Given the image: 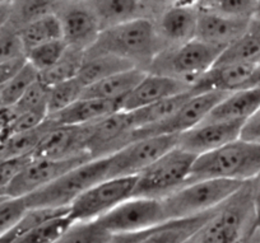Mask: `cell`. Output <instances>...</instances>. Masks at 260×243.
<instances>
[{
	"label": "cell",
	"instance_id": "1",
	"mask_svg": "<svg viewBox=\"0 0 260 243\" xmlns=\"http://www.w3.org/2000/svg\"><path fill=\"white\" fill-rule=\"evenodd\" d=\"M164 50L154 19L142 17L101 31L86 54L112 55L147 72Z\"/></svg>",
	"mask_w": 260,
	"mask_h": 243
},
{
	"label": "cell",
	"instance_id": "2",
	"mask_svg": "<svg viewBox=\"0 0 260 243\" xmlns=\"http://www.w3.org/2000/svg\"><path fill=\"white\" fill-rule=\"evenodd\" d=\"M259 176L260 143L240 137L214 152L195 158L189 182L201 180L249 182Z\"/></svg>",
	"mask_w": 260,
	"mask_h": 243
},
{
	"label": "cell",
	"instance_id": "3",
	"mask_svg": "<svg viewBox=\"0 0 260 243\" xmlns=\"http://www.w3.org/2000/svg\"><path fill=\"white\" fill-rule=\"evenodd\" d=\"M254 181L245 182L218 206L199 232V243H251L254 229Z\"/></svg>",
	"mask_w": 260,
	"mask_h": 243
},
{
	"label": "cell",
	"instance_id": "4",
	"mask_svg": "<svg viewBox=\"0 0 260 243\" xmlns=\"http://www.w3.org/2000/svg\"><path fill=\"white\" fill-rule=\"evenodd\" d=\"M223 51L222 47L194 39L180 46L165 49L153 60L147 73L172 78L192 88L214 66Z\"/></svg>",
	"mask_w": 260,
	"mask_h": 243
},
{
	"label": "cell",
	"instance_id": "5",
	"mask_svg": "<svg viewBox=\"0 0 260 243\" xmlns=\"http://www.w3.org/2000/svg\"><path fill=\"white\" fill-rule=\"evenodd\" d=\"M245 182L230 180H201L184 185L161 200L167 220L186 219L221 206Z\"/></svg>",
	"mask_w": 260,
	"mask_h": 243
},
{
	"label": "cell",
	"instance_id": "6",
	"mask_svg": "<svg viewBox=\"0 0 260 243\" xmlns=\"http://www.w3.org/2000/svg\"><path fill=\"white\" fill-rule=\"evenodd\" d=\"M107 158L89 160L24 197L28 209H68L83 192L106 180Z\"/></svg>",
	"mask_w": 260,
	"mask_h": 243
},
{
	"label": "cell",
	"instance_id": "7",
	"mask_svg": "<svg viewBox=\"0 0 260 243\" xmlns=\"http://www.w3.org/2000/svg\"><path fill=\"white\" fill-rule=\"evenodd\" d=\"M195 158L176 145L137 176L133 197L166 199L189 182Z\"/></svg>",
	"mask_w": 260,
	"mask_h": 243
},
{
	"label": "cell",
	"instance_id": "8",
	"mask_svg": "<svg viewBox=\"0 0 260 243\" xmlns=\"http://www.w3.org/2000/svg\"><path fill=\"white\" fill-rule=\"evenodd\" d=\"M136 177L106 179L89 187L69 206L73 222L97 220L120 204L133 197Z\"/></svg>",
	"mask_w": 260,
	"mask_h": 243
},
{
	"label": "cell",
	"instance_id": "9",
	"mask_svg": "<svg viewBox=\"0 0 260 243\" xmlns=\"http://www.w3.org/2000/svg\"><path fill=\"white\" fill-rule=\"evenodd\" d=\"M97 222L112 235L147 232L169 222L161 200L130 197Z\"/></svg>",
	"mask_w": 260,
	"mask_h": 243
},
{
	"label": "cell",
	"instance_id": "10",
	"mask_svg": "<svg viewBox=\"0 0 260 243\" xmlns=\"http://www.w3.org/2000/svg\"><path fill=\"white\" fill-rule=\"evenodd\" d=\"M176 135H161L134 140L115 154L107 157L106 179L136 177L158 158L177 145Z\"/></svg>",
	"mask_w": 260,
	"mask_h": 243
},
{
	"label": "cell",
	"instance_id": "11",
	"mask_svg": "<svg viewBox=\"0 0 260 243\" xmlns=\"http://www.w3.org/2000/svg\"><path fill=\"white\" fill-rule=\"evenodd\" d=\"M229 93L208 92V93H194L172 116L161 124L146 129L136 130L133 134L134 140L144 139L161 135H179L189 131L190 129L201 124L214 106Z\"/></svg>",
	"mask_w": 260,
	"mask_h": 243
},
{
	"label": "cell",
	"instance_id": "12",
	"mask_svg": "<svg viewBox=\"0 0 260 243\" xmlns=\"http://www.w3.org/2000/svg\"><path fill=\"white\" fill-rule=\"evenodd\" d=\"M86 126V152L92 160L110 157L133 142L134 127L127 112H115Z\"/></svg>",
	"mask_w": 260,
	"mask_h": 243
},
{
	"label": "cell",
	"instance_id": "13",
	"mask_svg": "<svg viewBox=\"0 0 260 243\" xmlns=\"http://www.w3.org/2000/svg\"><path fill=\"white\" fill-rule=\"evenodd\" d=\"M92 160L89 157H77L71 159H44V158H31L24 168L17 175L7 191L8 197H26L55 180L72 171L81 164Z\"/></svg>",
	"mask_w": 260,
	"mask_h": 243
},
{
	"label": "cell",
	"instance_id": "14",
	"mask_svg": "<svg viewBox=\"0 0 260 243\" xmlns=\"http://www.w3.org/2000/svg\"><path fill=\"white\" fill-rule=\"evenodd\" d=\"M56 14L67 46L83 52L93 46L101 33V27L87 2H60Z\"/></svg>",
	"mask_w": 260,
	"mask_h": 243
},
{
	"label": "cell",
	"instance_id": "15",
	"mask_svg": "<svg viewBox=\"0 0 260 243\" xmlns=\"http://www.w3.org/2000/svg\"><path fill=\"white\" fill-rule=\"evenodd\" d=\"M245 122H201L179 135L177 147L194 157L214 152L240 139Z\"/></svg>",
	"mask_w": 260,
	"mask_h": 243
},
{
	"label": "cell",
	"instance_id": "16",
	"mask_svg": "<svg viewBox=\"0 0 260 243\" xmlns=\"http://www.w3.org/2000/svg\"><path fill=\"white\" fill-rule=\"evenodd\" d=\"M87 126L56 125L52 127L36 150L32 158L44 159H71L77 157H89L86 152Z\"/></svg>",
	"mask_w": 260,
	"mask_h": 243
},
{
	"label": "cell",
	"instance_id": "17",
	"mask_svg": "<svg viewBox=\"0 0 260 243\" xmlns=\"http://www.w3.org/2000/svg\"><path fill=\"white\" fill-rule=\"evenodd\" d=\"M191 91V87L172 78L146 73L138 86L130 92L121 102L120 111L130 112L142 107L149 106L156 102L164 101L177 94Z\"/></svg>",
	"mask_w": 260,
	"mask_h": 243
},
{
	"label": "cell",
	"instance_id": "18",
	"mask_svg": "<svg viewBox=\"0 0 260 243\" xmlns=\"http://www.w3.org/2000/svg\"><path fill=\"white\" fill-rule=\"evenodd\" d=\"M256 64H216L192 86L194 93H232L250 88Z\"/></svg>",
	"mask_w": 260,
	"mask_h": 243
},
{
	"label": "cell",
	"instance_id": "19",
	"mask_svg": "<svg viewBox=\"0 0 260 243\" xmlns=\"http://www.w3.org/2000/svg\"><path fill=\"white\" fill-rule=\"evenodd\" d=\"M198 14L199 7H182L174 4L154 19L165 49L180 46L195 39Z\"/></svg>",
	"mask_w": 260,
	"mask_h": 243
},
{
	"label": "cell",
	"instance_id": "20",
	"mask_svg": "<svg viewBox=\"0 0 260 243\" xmlns=\"http://www.w3.org/2000/svg\"><path fill=\"white\" fill-rule=\"evenodd\" d=\"M251 19L224 17L207 8H199L195 39L226 50L247 29Z\"/></svg>",
	"mask_w": 260,
	"mask_h": 243
},
{
	"label": "cell",
	"instance_id": "21",
	"mask_svg": "<svg viewBox=\"0 0 260 243\" xmlns=\"http://www.w3.org/2000/svg\"><path fill=\"white\" fill-rule=\"evenodd\" d=\"M259 109L260 87H250L226 94L203 121L246 122Z\"/></svg>",
	"mask_w": 260,
	"mask_h": 243
},
{
	"label": "cell",
	"instance_id": "22",
	"mask_svg": "<svg viewBox=\"0 0 260 243\" xmlns=\"http://www.w3.org/2000/svg\"><path fill=\"white\" fill-rule=\"evenodd\" d=\"M121 110V102L105 101L94 98H79L69 107L55 115H50V119L56 125H72L83 126L93 124L110 115Z\"/></svg>",
	"mask_w": 260,
	"mask_h": 243
},
{
	"label": "cell",
	"instance_id": "23",
	"mask_svg": "<svg viewBox=\"0 0 260 243\" xmlns=\"http://www.w3.org/2000/svg\"><path fill=\"white\" fill-rule=\"evenodd\" d=\"M146 70L130 69L117 73L84 88L82 98L105 99V101L122 102L146 75Z\"/></svg>",
	"mask_w": 260,
	"mask_h": 243
},
{
	"label": "cell",
	"instance_id": "24",
	"mask_svg": "<svg viewBox=\"0 0 260 243\" xmlns=\"http://www.w3.org/2000/svg\"><path fill=\"white\" fill-rule=\"evenodd\" d=\"M87 4L96 16L101 31L146 17L141 0H87Z\"/></svg>",
	"mask_w": 260,
	"mask_h": 243
},
{
	"label": "cell",
	"instance_id": "25",
	"mask_svg": "<svg viewBox=\"0 0 260 243\" xmlns=\"http://www.w3.org/2000/svg\"><path fill=\"white\" fill-rule=\"evenodd\" d=\"M216 209L198 217L186 219L169 220L149 230L148 234L139 243H181L198 233L207 224Z\"/></svg>",
	"mask_w": 260,
	"mask_h": 243
},
{
	"label": "cell",
	"instance_id": "26",
	"mask_svg": "<svg viewBox=\"0 0 260 243\" xmlns=\"http://www.w3.org/2000/svg\"><path fill=\"white\" fill-rule=\"evenodd\" d=\"M259 61L260 19L252 18L246 31L222 52L216 64H257Z\"/></svg>",
	"mask_w": 260,
	"mask_h": 243
},
{
	"label": "cell",
	"instance_id": "27",
	"mask_svg": "<svg viewBox=\"0 0 260 243\" xmlns=\"http://www.w3.org/2000/svg\"><path fill=\"white\" fill-rule=\"evenodd\" d=\"M130 69H134L133 65L120 57L107 54H86L84 52L83 61L79 67L77 79L86 88L100 80Z\"/></svg>",
	"mask_w": 260,
	"mask_h": 243
},
{
	"label": "cell",
	"instance_id": "28",
	"mask_svg": "<svg viewBox=\"0 0 260 243\" xmlns=\"http://www.w3.org/2000/svg\"><path fill=\"white\" fill-rule=\"evenodd\" d=\"M192 94H194V92L190 91L186 92V93L170 97V98L164 99V101L156 102V103L149 105V106L127 112L130 117V122L134 127V131L164 122L165 120L172 116Z\"/></svg>",
	"mask_w": 260,
	"mask_h": 243
},
{
	"label": "cell",
	"instance_id": "29",
	"mask_svg": "<svg viewBox=\"0 0 260 243\" xmlns=\"http://www.w3.org/2000/svg\"><path fill=\"white\" fill-rule=\"evenodd\" d=\"M19 39L23 45L24 54L34 47L51 41L62 40L60 19L56 13L36 19L18 29Z\"/></svg>",
	"mask_w": 260,
	"mask_h": 243
},
{
	"label": "cell",
	"instance_id": "30",
	"mask_svg": "<svg viewBox=\"0 0 260 243\" xmlns=\"http://www.w3.org/2000/svg\"><path fill=\"white\" fill-rule=\"evenodd\" d=\"M59 0H14L11 4L9 23L18 31L26 24L56 13Z\"/></svg>",
	"mask_w": 260,
	"mask_h": 243
},
{
	"label": "cell",
	"instance_id": "31",
	"mask_svg": "<svg viewBox=\"0 0 260 243\" xmlns=\"http://www.w3.org/2000/svg\"><path fill=\"white\" fill-rule=\"evenodd\" d=\"M83 57V51L68 47L65 50L64 55L59 59V61L55 62L51 67H49L45 72L39 73V79L47 87L74 79L78 75Z\"/></svg>",
	"mask_w": 260,
	"mask_h": 243
},
{
	"label": "cell",
	"instance_id": "32",
	"mask_svg": "<svg viewBox=\"0 0 260 243\" xmlns=\"http://www.w3.org/2000/svg\"><path fill=\"white\" fill-rule=\"evenodd\" d=\"M114 235L97 220L73 222L55 243H111Z\"/></svg>",
	"mask_w": 260,
	"mask_h": 243
},
{
	"label": "cell",
	"instance_id": "33",
	"mask_svg": "<svg viewBox=\"0 0 260 243\" xmlns=\"http://www.w3.org/2000/svg\"><path fill=\"white\" fill-rule=\"evenodd\" d=\"M67 214H69V207L68 209H44V207L28 209L12 229H9L6 234L0 237V243L14 242L34 228L41 225L42 223Z\"/></svg>",
	"mask_w": 260,
	"mask_h": 243
},
{
	"label": "cell",
	"instance_id": "34",
	"mask_svg": "<svg viewBox=\"0 0 260 243\" xmlns=\"http://www.w3.org/2000/svg\"><path fill=\"white\" fill-rule=\"evenodd\" d=\"M37 79L39 72L31 64L26 62V65L8 83L0 88V109H9L14 106Z\"/></svg>",
	"mask_w": 260,
	"mask_h": 243
},
{
	"label": "cell",
	"instance_id": "35",
	"mask_svg": "<svg viewBox=\"0 0 260 243\" xmlns=\"http://www.w3.org/2000/svg\"><path fill=\"white\" fill-rule=\"evenodd\" d=\"M84 87L77 78L49 87L47 114L55 115L82 98Z\"/></svg>",
	"mask_w": 260,
	"mask_h": 243
},
{
	"label": "cell",
	"instance_id": "36",
	"mask_svg": "<svg viewBox=\"0 0 260 243\" xmlns=\"http://www.w3.org/2000/svg\"><path fill=\"white\" fill-rule=\"evenodd\" d=\"M72 223L73 220L71 219L69 214L56 217L34 228L12 243H55L61 237L62 233L71 227Z\"/></svg>",
	"mask_w": 260,
	"mask_h": 243
},
{
	"label": "cell",
	"instance_id": "37",
	"mask_svg": "<svg viewBox=\"0 0 260 243\" xmlns=\"http://www.w3.org/2000/svg\"><path fill=\"white\" fill-rule=\"evenodd\" d=\"M68 49L64 40L46 42L40 46L26 51L24 56L28 64H31L39 73L45 72L51 67L55 62L59 61L60 57L64 55L65 50Z\"/></svg>",
	"mask_w": 260,
	"mask_h": 243
},
{
	"label": "cell",
	"instance_id": "38",
	"mask_svg": "<svg viewBox=\"0 0 260 243\" xmlns=\"http://www.w3.org/2000/svg\"><path fill=\"white\" fill-rule=\"evenodd\" d=\"M257 0H213L203 8L211 9L224 17L236 19H252Z\"/></svg>",
	"mask_w": 260,
	"mask_h": 243
},
{
	"label": "cell",
	"instance_id": "39",
	"mask_svg": "<svg viewBox=\"0 0 260 243\" xmlns=\"http://www.w3.org/2000/svg\"><path fill=\"white\" fill-rule=\"evenodd\" d=\"M28 210L24 197H6L0 200V237L17 224Z\"/></svg>",
	"mask_w": 260,
	"mask_h": 243
},
{
	"label": "cell",
	"instance_id": "40",
	"mask_svg": "<svg viewBox=\"0 0 260 243\" xmlns=\"http://www.w3.org/2000/svg\"><path fill=\"white\" fill-rule=\"evenodd\" d=\"M19 57H24L23 45L18 31L8 22L0 29V64Z\"/></svg>",
	"mask_w": 260,
	"mask_h": 243
},
{
	"label": "cell",
	"instance_id": "41",
	"mask_svg": "<svg viewBox=\"0 0 260 243\" xmlns=\"http://www.w3.org/2000/svg\"><path fill=\"white\" fill-rule=\"evenodd\" d=\"M32 157L13 158V159L0 162V197H8L7 191L17 175L24 168Z\"/></svg>",
	"mask_w": 260,
	"mask_h": 243
},
{
	"label": "cell",
	"instance_id": "42",
	"mask_svg": "<svg viewBox=\"0 0 260 243\" xmlns=\"http://www.w3.org/2000/svg\"><path fill=\"white\" fill-rule=\"evenodd\" d=\"M27 60L26 56L19 57V59L11 60V61H6L0 64V88L6 86L9 80L26 65Z\"/></svg>",
	"mask_w": 260,
	"mask_h": 243
},
{
	"label": "cell",
	"instance_id": "43",
	"mask_svg": "<svg viewBox=\"0 0 260 243\" xmlns=\"http://www.w3.org/2000/svg\"><path fill=\"white\" fill-rule=\"evenodd\" d=\"M240 137L247 142L260 143V109L245 122Z\"/></svg>",
	"mask_w": 260,
	"mask_h": 243
},
{
	"label": "cell",
	"instance_id": "44",
	"mask_svg": "<svg viewBox=\"0 0 260 243\" xmlns=\"http://www.w3.org/2000/svg\"><path fill=\"white\" fill-rule=\"evenodd\" d=\"M175 2H176V0H141V3L144 9V13H146V17H148L147 11H151L152 14H158L159 16L162 12H165L167 8L174 6ZM151 13H149V16H151Z\"/></svg>",
	"mask_w": 260,
	"mask_h": 243
},
{
	"label": "cell",
	"instance_id": "45",
	"mask_svg": "<svg viewBox=\"0 0 260 243\" xmlns=\"http://www.w3.org/2000/svg\"><path fill=\"white\" fill-rule=\"evenodd\" d=\"M252 204H254V229L255 233L260 232V176L254 180V192H252Z\"/></svg>",
	"mask_w": 260,
	"mask_h": 243
},
{
	"label": "cell",
	"instance_id": "46",
	"mask_svg": "<svg viewBox=\"0 0 260 243\" xmlns=\"http://www.w3.org/2000/svg\"><path fill=\"white\" fill-rule=\"evenodd\" d=\"M11 18V6H0V29L3 28Z\"/></svg>",
	"mask_w": 260,
	"mask_h": 243
},
{
	"label": "cell",
	"instance_id": "47",
	"mask_svg": "<svg viewBox=\"0 0 260 243\" xmlns=\"http://www.w3.org/2000/svg\"><path fill=\"white\" fill-rule=\"evenodd\" d=\"M250 87H260V61L257 62L256 67H255L254 77H252Z\"/></svg>",
	"mask_w": 260,
	"mask_h": 243
},
{
	"label": "cell",
	"instance_id": "48",
	"mask_svg": "<svg viewBox=\"0 0 260 243\" xmlns=\"http://www.w3.org/2000/svg\"><path fill=\"white\" fill-rule=\"evenodd\" d=\"M199 232H201V230H199ZM199 232L195 233L194 235H191V237L187 238L186 240H184V242L181 243H199Z\"/></svg>",
	"mask_w": 260,
	"mask_h": 243
},
{
	"label": "cell",
	"instance_id": "49",
	"mask_svg": "<svg viewBox=\"0 0 260 243\" xmlns=\"http://www.w3.org/2000/svg\"><path fill=\"white\" fill-rule=\"evenodd\" d=\"M254 19H260V0H257V6H256V9H255Z\"/></svg>",
	"mask_w": 260,
	"mask_h": 243
},
{
	"label": "cell",
	"instance_id": "50",
	"mask_svg": "<svg viewBox=\"0 0 260 243\" xmlns=\"http://www.w3.org/2000/svg\"><path fill=\"white\" fill-rule=\"evenodd\" d=\"M213 0H201V4H199V8H203V7L209 6Z\"/></svg>",
	"mask_w": 260,
	"mask_h": 243
},
{
	"label": "cell",
	"instance_id": "51",
	"mask_svg": "<svg viewBox=\"0 0 260 243\" xmlns=\"http://www.w3.org/2000/svg\"><path fill=\"white\" fill-rule=\"evenodd\" d=\"M14 0H0V6H11Z\"/></svg>",
	"mask_w": 260,
	"mask_h": 243
},
{
	"label": "cell",
	"instance_id": "52",
	"mask_svg": "<svg viewBox=\"0 0 260 243\" xmlns=\"http://www.w3.org/2000/svg\"><path fill=\"white\" fill-rule=\"evenodd\" d=\"M59 2H64V3H79V2H87V0H59Z\"/></svg>",
	"mask_w": 260,
	"mask_h": 243
},
{
	"label": "cell",
	"instance_id": "53",
	"mask_svg": "<svg viewBox=\"0 0 260 243\" xmlns=\"http://www.w3.org/2000/svg\"><path fill=\"white\" fill-rule=\"evenodd\" d=\"M251 243H260V235H259V233H257V234L255 235V238H254V239H252Z\"/></svg>",
	"mask_w": 260,
	"mask_h": 243
},
{
	"label": "cell",
	"instance_id": "54",
	"mask_svg": "<svg viewBox=\"0 0 260 243\" xmlns=\"http://www.w3.org/2000/svg\"><path fill=\"white\" fill-rule=\"evenodd\" d=\"M3 199H6V197H0V200H3Z\"/></svg>",
	"mask_w": 260,
	"mask_h": 243
},
{
	"label": "cell",
	"instance_id": "55",
	"mask_svg": "<svg viewBox=\"0 0 260 243\" xmlns=\"http://www.w3.org/2000/svg\"><path fill=\"white\" fill-rule=\"evenodd\" d=\"M259 235H260V232H259Z\"/></svg>",
	"mask_w": 260,
	"mask_h": 243
}]
</instances>
